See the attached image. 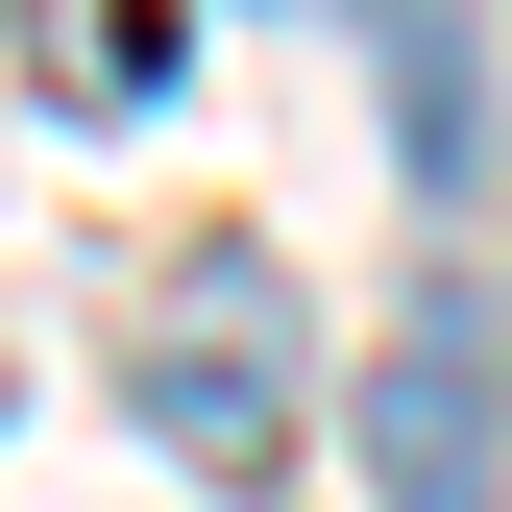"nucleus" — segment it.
I'll list each match as a JSON object with an SVG mask.
<instances>
[{"instance_id":"1","label":"nucleus","mask_w":512,"mask_h":512,"mask_svg":"<svg viewBox=\"0 0 512 512\" xmlns=\"http://www.w3.org/2000/svg\"><path fill=\"white\" fill-rule=\"evenodd\" d=\"M293 415H317V366H293V269H269V244H196V269L147 293V439H171L196 488H269Z\"/></svg>"},{"instance_id":"2","label":"nucleus","mask_w":512,"mask_h":512,"mask_svg":"<svg viewBox=\"0 0 512 512\" xmlns=\"http://www.w3.org/2000/svg\"><path fill=\"white\" fill-rule=\"evenodd\" d=\"M366 512H512V391H488L464 293L366 342Z\"/></svg>"},{"instance_id":"3","label":"nucleus","mask_w":512,"mask_h":512,"mask_svg":"<svg viewBox=\"0 0 512 512\" xmlns=\"http://www.w3.org/2000/svg\"><path fill=\"white\" fill-rule=\"evenodd\" d=\"M366 25H391V49H439V25H464V0H366Z\"/></svg>"},{"instance_id":"4","label":"nucleus","mask_w":512,"mask_h":512,"mask_svg":"<svg viewBox=\"0 0 512 512\" xmlns=\"http://www.w3.org/2000/svg\"><path fill=\"white\" fill-rule=\"evenodd\" d=\"M488 391H512V342H488Z\"/></svg>"}]
</instances>
